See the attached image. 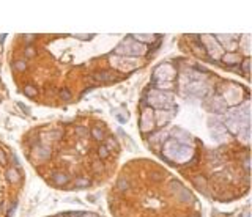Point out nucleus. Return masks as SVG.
<instances>
[{
  "label": "nucleus",
  "mask_w": 252,
  "mask_h": 217,
  "mask_svg": "<svg viewBox=\"0 0 252 217\" xmlns=\"http://www.w3.org/2000/svg\"><path fill=\"white\" fill-rule=\"evenodd\" d=\"M6 179L11 183H19L21 181V173L18 168H8L6 170Z\"/></svg>",
  "instance_id": "nucleus-1"
},
{
  "label": "nucleus",
  "mask_w": 252,
  "mask_h": 217,
  "mask_svg": "<svg viewBox=\"0 0 252 217\" xmlns=\"http://www.w3.org/2000/svg\"><path fill=\"white\" fill-rule=\"evenodd\" d=\"M52 179L57 186H63V184L68 183V175H65V173H54Z\"/></svg>",
  "instance_id": "nucleus-2"
},
{
  "label": "nucleus",
  "mask_w": 252,
  "mask_h": 217,
  "mask_svg": "<svg viewBox=\"0 0 252 217\" xmlns=\"http://www.w3.org/2000/svg\"><path fill=\"white\" fill-rule=\"evenodd\" d=\"M95 79H98V80H110V79L113 77V74L112 72H106V71H103V72H96L95 76H93Z\"/></svg>",
  "instance_id": "nucleus-3"
},
{
  "label": "nucleus",
  "mask_w": 252,
  "mask_h": 217,
  "mask_svg": "<svg viewBox=\"0 0 252 217\" xmlns=\"http://www.w3.org/2000/svg\"><path fill=\"white\" fill-rule=\"evenodd\" d=\"M24 93H25V96L33 98V96L36 95V88H35V87H32V85H27L25 88H24Z\"/></svg>",
  "instance_id": "nucleus-4"
},
{
  "label": "nucleus",
  "mask_w": 252,
  "mask_h": 217,
  "mask_svg": "<svg viewBox=\"0 0 252 217\" xmlns=\"http://www.w3.org/2000/svg\"><path fill=\"white\" fill-rule=\"evenodd\" d=\"M14 69L16 71H25V62H22V60H18V62H14Z\"/></svg>",
  "instance_id": "nucleus-5"
},
{
  "label": "nucleus",
  "mask_w": 252,
  "mask_h": 217,
  "mask_svg": "<svg viewBox=\"0 0 252 217\" xmlns=\"http://www.w3.org/2000/svg\"><path fill=\"white\" fill-rule=\"evenodd\" d=\"M60 98H62L63 101H69V99H71V93H69L68 90H60Z\"/></svg>",
  "instance_id": "nucleus-6"
},
{
  "label": "nucleus",
  "mask_w": 252,
  "mask_h": 217,
  "mask_svg": "<svg viewBox=\"0 0 252 217\" xmlns=\"http://www.w3.org/2000/svg\"><path fill=\"white\" fill-rule=\"evenodd\" d=\"M194 183H196V186L199 189H205V179L202 178V176H197V178L194 179Z\"/></svg>",
  "instance_id": "nucleus-7"
},
{
  "label": "nucleus",
  "mask_w": 252,
  "mask_h": 217,
  "mask_svg": "<svg viewBox=\"0 0 252 217\" xmlns=\"http://www.w3.org/2000/svg\"><path fill=\"white\" fill-rule=\"evenodd\" d=\"M99 158H107V156H109V148H107V146H99Z\"/></svg>",
  "instance_id": "nucleus-8"
},
{
  "label": "nucleus",
  "mask_w": 252,
  "mask_h": 217,
  "mask_svg": "<svg viewBox=\"0 0 252 217\" xmlns=\"http://www.w3.org/2000/svg\"><path fill=\"white\" fill-rule=\"evenodd\" d=\"M150 176H151V179H154V181H161V179H164V175L162 173H159V172H151Z\"/></svg>",
  "instance_id": "nucleus-9"
},
{
  "label": "nucleus",
  "mask_w": 252,
  "mask_h": 217,
  "mask_svg": "<svg viewBox=\"0 0 252 217\" xmlns=\"http://www.w3.org/2000/svg\"><path fill=\"white\" fill-rule=\"evenodd\" d=\"M92 134H93V137H95L96 140H103V137H104L103 131H101V129H98V128H96V129H93V131H92Z\"/></svg>",
  "instance_id": "nucleus-10"
},
{
  "label": "nucleus",
  "mask_w": 252,
  "mask_h": 217,
  "mask_svg": "<svg viewBox=\"0 0 252 217\" xmlns=\"http://www.w3.org/2000/svg\"><path fill=\"white\" fill-rule=\"evenodd\" d=\"M118 187H120V190H128L129 189V183H128L126 179H120L118 181Z\"/></svg>",
  "instance_id": "nucleus-11"
},
{
  "label": "nucleus",
  "mask_w": 252,
  "mask_h": 217,
  "mask_svg": "<svg viewBox=\"0 0 252 217\" xmlns=\"http://www.w3.org/2000/svg\"><path fill=\"white\" fill-rule=\"evenodd\" d=\"M90 184V181L88 179H85V178H82V181H79L76 184V187H85V186H88Z\"/></svg>",
  "instance_id": "nucleus-12"
},
{
  "label": "nucleus",
  "mask_w": 252,
  "mask_h": 217,
  "mask_svg": "<svg viewBox=\"0 0 252 217\" xmlns=\"http://www.w3.org/2000/svg\"><path fill=\"white\" fill-rule=\"evenodd\" d=\"M170 187H172V189H183V186H181L178 181H172V183H170Z\"/></svg>",
  "instance_id": "nucleus-13"
},
{
  "label": "nucleus",
  "mask_w": 252,
  "mask_h": 217,
  "mask_svg": "<svg viewBox=\"0 0 252 217\" xmlns=\"http://www.w3.org/2000/svg\"><path fill=\"white\" fill-rule=\"evenodd\" d=\"M0 164H2V165H6V158H5V154H3V151H0Z\"/></svg>",
  "instance_id": "nucleus-14"
},
{
  "label": "nucleus",
  "mask_w": 252,
  "mask_h": 217,
  "mask_svg": "<svg viewBox=\"0 0 252 217\" xmlns=\"http://www.w3.org/2000/svg\"><path fill=\"white\" fill-rule=\"evenodd\" d=\"M77 132H79L80 135H85V131H84V128H79V131H77Z\"/></svg>",
  "instance_id": "nucleus-15"
},
{
  "label": "nucleus",
  "mask_w": 252,
  "mask_h": 217,
  "mask_svg": "<svg viewBox=\"0 0 252 217\" xmlns=\"http://www.w3.org/2000/svg\"><path fill=\"white\" fill-rule=\"evenodd\" d=\"M2 212H3V203L0 201V214H2Z\"/></svg>",
  "instance_id": "nucleus-16"
},
{
  "label": "nucleus",
  "mask_w": 252,
  "mask_h": 217,
  "mask_svg": "<svg viewBox=\"0 0 252 217\" xmlns=\"http://www.w3.org/2000/svg\"><path fill=\"white\" fill-rule=\"evenodd\" d=\"M194 217H199V216H194Z\"/></svg>",
  "instance_id": "nucleus-17"
}]
</instances>
